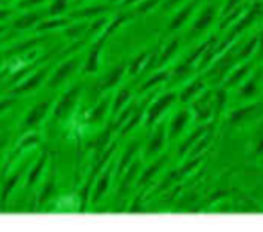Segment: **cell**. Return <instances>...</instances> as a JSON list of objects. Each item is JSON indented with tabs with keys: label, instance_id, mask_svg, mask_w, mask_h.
<instances>
[{
	"label": "cell",
	"instance_id": "obj_1",
	"mask_svg": "<svg viewBox=\"0 0 263 232\" xmlns=\"http://www.w3.org/2000/svg\"><path fill=\"white\" fill-rule=\"evenodd\" d=\"M132 20H136L134 13H119L116 15L105 27H103L101 33L96 36V40L92 42V45L88 47V52L83 60V67H81V72L83 74H96L101 67V54H103V49H105L106 42H108L110 36L117 33L124 24L132 22Z\"/></svg>",
	"mask_w": 263,
	"mask_h": 232
},
{
	"label": "cell",
	"instance_id": "obj_2",
	"mask_svg": "<svg viewBox=\"0 0 263 232\" xmlns=\"http://www.w3.org/2000/svg\"><path fill=\"white\" fill-rule=\"evenodd\" d=\"M177 103V92L175 90H168L162 92V94H155L154 101L148 103L146 106V113H144L143 119V126L144 128H154L155 124L161 121V117L172 108Z\"/></svg>",
	"mask_w": 263,
	"mask_h": 232
},
{
	"label": "cell",
	"instance_id": "obj_3",
	"mask_svg": "<svg viewBox=\"0 0 263 232\" xmlns=\"http://www.w3.org/2000/svg\"><path fill=\"white\" fill-rule=\"evenodd\" d=\"M236 49L238 45L233 44L222 51L215 60L211 62V65L208 67V74H205V80L208 81H213V83H222L223 78L227 76L231 69L236 65Z\"/></svg>",
	"mask_w": 263,
	"mask_h": 232
},
{
	"label": "cell",
	"instance_id": "obj_4",
	"mask_svg": "<svg viewBox=\"0 0 263 232\" xmlns=\"http://www.w3.org/2000/svg\"><path fill=\"white\" fill-rule=\"evenodd\" d=\"M81 92H83V85L81 83H76L72 85L70 88H67L60 99L56 101V105L52 106V119L62 123V121H67L70 115L74 113L76 110L78 103H80V98H81Z\"/></svg>",
	"mask_w": 263,
	"mask_h": 232
},
{
	"label": "cell",
	"instance_id": "obj_5",
	"mask_svg": "<svg viewBox=\"0 0 263 232\" xmlns=\"http://www.w3.org/2000/svg\"><path fill=\"white\" fill-rule=\"evenodd\" d=\"M191 117L195 123H209L213 121V108H215V90H204L200 95L190 103Z\"/></svg>",
	"mask_w": 263,
	"mask_h": 232
},
{
	"label": "cell",
	"instance_id": "obj_6",
	"mask_svg": "<svg viewBox=\"0 0 263 232\" xmlns=\"http://www.w3.org/2000/svg\"><path fill=\"white\" fill-rule=\"evenodd\" d=\"M263 112V103L261 101H251L247 105L240 106V108L233 110L227 115V124L231 128H243L247 124H251L252 121H256Z\"/></svg>",
	"mask_w": 263,
	"mask_h": 232
},
{
	"label": "cell",
	"instance_id": "obj_7",
	"mask_svg": "<svg viewBox=\"0 0 263 232\" xmlns=\"http://www.w3.org/2000/svg\"><path fill=\"white\" fill-rule=\"evenodd\" d=\"M80 65H81V58L78 54H74L72 58H69V60H63V62L52 70L51 78L47 80V87L51 88V90H54V88H60L62 85H65L67 81L78 72Z\"/></svg>",
	"mask_w": 263,
	"mask_h": 232
},
{
	"label": "cell",
	"instance_id": "obj_8",
	"mask_svg": "<svg viewBox=\"0 0 263 232\" xmlns=\"http://www.w3.org/2000/svg\"><path fill=\"white\" fill-rule=\"evenodd\" d=\"M216 16H218V8H216V4H205L204 8L197 13V18L193 20L190 31H187V38H197V36H200V34L208 33L213 24H215Z\"/></svg>",
	"mask_w": 263,
	"mask_h": 232
},
{
	"label": "cell",
	"instance_id": "obj_9",
	"mask_svg": "<svg viewBox=\"0 0 263 232\" xmlns=\"http://www.w3.org/2000/svg\"><path fill=\"white\" fill-rule=\"evenodd\" d=\"M261 85H263V69L258 67V69L249 74L247 80H245L240 87L234 88V90H236L238 99H241V101H254V99H258L259 94H261Z\"/></svg>",
	"mask_w": 263,
	"mask_h": 232
},
{
	"label": "cell",
	"instance_id": "obj_10",
	"mask_svg": "<svg viewBox=\"0 0 263 232\" xmlns=\"http://www.w3.org/2000/svg\"><path fill=\"white\" fill-rule=\"evenodd\" d=\"M166 142H168V130H166V124L159 121L155 124L154 133L150 135V139L146 141L143 149V157L148 160H154L155 157H159L166 148Z\"/></svg>",
	"mask_w": 263,
	"mask_h": 232
},
{
	"label": "cell",
	"instance_id": "obj_11",
	"mask_svg": "<svg viewBox=\"0 0 263 232\" xmlns=\"http://www.w3.org/2000/svg\"><path fill=\"white\" fill-rule=\"evenodd\" d=\"M200 4H202V0H187V2H184V4L177 9V13L173 15V18L170 20L168 33L175 34V33H179L180 29H184V27L187 26V22L191 20V16H193V13L197 11V8Z\"/></svg>",
	"mask_w": 263,
	"mask_h": 232
},
{
	"label": "cell",
	"instance_id": "obj_12",
	"mask_svg": "<svg viewBox=\"0 0 263 232\" xmlns=\"http://www.w3.org/2000/svg\"><path fill=\"white\" fill-rule=\"evenodd\" d=\"M166 162H168V155H166V153H161V155L155 157V159L152 160L150 166H146L144 169H141L139 178H137V184H136L137 191H144L148 185H152V182L155 180V177L164 169Z\"/></svg>",
	"mask_w": 263,
	"mask_h": 232
},
{
	"label": "cell",
	"instance_id": "obj_13",
	"mask_svg": "<svg viewBox=\"0 0 263 232\" xmlns=\"http://www.w3.org/2000/svg\"><path fill=\"white\" fill-rule=\"evenodd\" d=\"M193 121L191 117L190 106H184V108L177 110L172 117H170V123L166 124V130H168V141H175L177 137L186 131V128L190 126V123Z\"/></svg>",
	"mask_w": 263,
	"mask_h": 232
},
{
	"label": "cell",
	"instance_id": "obj_14",
	"mask_svg": "<svg viewBox=\"0 0 263 232\" xmlns=\"http://www.w3.org/2000/svg\"><path fill=\"white\" fill-rule=\"evenodd\" d=\"M112 178H114V166L110 164L108 167H103L101 173L96 177L94 185H92V192H90L92 205L99 203L106 196V192L110 191V185H112Z\"/></svg>",
	"mask_w": 263,
	"mask_h": 232
},
{
	"label": "cell",
	"instance_id": "obj_15",
	"mask_svg": "<svg viewBox=\"0 0 263 232\" xmlns=\"http://www.w3.org/2000/svg\"><path fill=\"white\" fill-rule=\"evenodd\" d=\"M252 67H254V62H252V60L236 63V65L227 72V76L223 78L222 87L227 88V90H234L236 87H240V85L247 80L249 74L252 72Z\"/></svg>",
	"mask_w": 263,
	"mask_h": 232
},
{
	"label": "cell",
	"instance_id": "obj_16",
	"mask_svg": "<svg viewBox=\"0 0 263 232\" xmlns=\"http://www.w3.org/2000/svg\"><path fill=\"white\" fill-rule=\"evenodd\" d=\"M126 65L128 62H119L98 81V92L99 94H105V92L112 90V88L119 87L123 78L126 76Z\"/></svg>",
	"mask_w": 263,
	"mask_h": 232
},
{
	"label": "cell",
	"instance_id": "obj_17",
	"mask_svg": "<svg viewBox=\"0 0 263 232\" xmlns=\"http://www.w3.org/2000/svg\"><path fill=\"white\" fill-rule=\"evenodd\" d=\"M51 106H52V103L49 101V99L36 103V105H34L33 108L26 113V117H24V121H22L24 130H36V128L45 121V117L49 115Z\"/></svg>",
	"mask_w": 263,
	"mask_h": 232
},
{
	"label": "cell",
	"instance_id": "obj_18",
	"mask_svg": "<svg viewBox=\"0 0 263 232\" xmlns=\"http://www.w3.org/2000/svg\"><path fill=\"white\" fill-rule=\"evenodd\" d=\"M205 85H208L205 76H198V78H195V80L191 78V80L186 81V85L177 92V101H179L180 105L187 106L197 95H200L202 92L205 90Z\"/></svg>",
	"mask_w": 263,
	"mask_h": 232
},
{
	"label": "cell",
	"instance_id": "obj_19",
	"mask_svg": "<svg viewBox=\"0 0 263 232\" xmlns=\"http://www.w3.org/2000/svg\"><path fill=\"white\" fill-rule=\"evenodd\" d=\"M139 173H141V160L136 159L130 166L126 167L123 175L119 177V187H117V200L126 196L132 189L136 187L137 184V178H139Z\"/></svg>",
	"mask_w": 263,
	"mask_h": 232
},
{
	"label": "cell",
	"instance_id": "obj_20",
	"mask_svg": "<svg viewBox=\"0 0 263 232\" xmlns=\"http://www.w3.org/2000/svg\"><path fill=\"white\" fill-rule=\"evenodd\" d=\"M49 70H51V69H49V65H44V67H40L38 70H34L29 78L22 80L15 88H13V94H27V92L36 90V88L40 87L45 80H47Z\"/></svg>",
	"mask_w": 263,
	"mask_h": 232
},
{
	"label": "cell",
	"instance_id": "obj_21",
	"mask_svg": "<svg viewBox=\"0 0 263 232\" xmlns=\"http://www.w3.org/2000/svg\"><path fill=\"white\" fill-rule=\"evenodd\" d=\"M110 103H112V99L103 98L101 101L94 106V108L88 110V112L85 113V117H83L85 126H101V124L106 121V117H108V113H110Z\"/></svg>",
	"mask_w": 263,
	"mask_h": 232
},
{
	"label": "cell",
	"instance_id": "obj_22",
	"mask_svg": "<svg viewBox=\"0 0 263 232\" xmlns=\"http://www.w3.org/2000/svg\"><path fill=\"white\" fill-rule=\"evenodd\" d=\"M116 126H114V123L112 121H110L108 124H106L105 128H103L101 131H99L98 135H96L94 139H92L90 142H88L87 144V149L88 151H92L96 155V153H99V151H103V149L106 148V146L110 144V142H112V135L116 133Z\"/></svg>",
	"mask_w": 263,
	"mask_h": 232
},
{
	"label": "cell",
	"instance_id": "obj_23",
	"mask_svg": "<svg viewBox=\"0 0 263 232\" xmlns=\"http://www.w3.org/2000/svg\"><path fill=\"white\" fill-rule=\"evenodd\" d=\"M139 149H141V142L139 141H132L130 144L124 148V151L121 153V157H119V160H117V164L114 166V173L117 175V177H121V175L126 171V167L130 166L134 160H136V157H137V153H139Z\"/></svg>",
	"mask_w": 263,
	"mask_h": 232
},
{
	"label": "cell",
	"instance_id": "obj_24",
	"mask_svg": "<svg viewBox=\"0 0 263 232\" xmlns=\"http://www.w3.org/2000/svg\"><path fill=\"white\" fill-rule=\"evenodd\" d=\"M213 126H215V124L200 123V126L195 128V130L191 131V133L187 135V137L184 139L182 142H180V146H179V157H180V159H184V157L190 155V151H191V148H193V146H195V142H197L198 139H200L202 135L205 133V131L213 130Z\"/></svg>",
	"mask_w": 263,
	"mask_h": 232
},
{
	"label": "cell",
	"instance_id": "obj_25",
	"mask_svg": "<svg viewBox=\"0 0 263 232\" xmlns=\"http://www.w3.org/2000/svg\"><path fill=\"white\" fill-rule=\"evenodd\" d=\"M168 80H170V70L168 69L157 70V72H154L150 78H146V80L139 85V88H137V95H146L148 92L157 90L161 85L168 83Z\"/></svg>",
	"mask_w": 263,
	"mask_h": 232
},
{
	"label": "cell",
	"instance_id": "obj_26",
	"mask_svg": "<svg viewBox=\"0 0 263 232\" xmlns=\"http://www.w3.org/2000/svg\"><path fill=\"white\" fill-rule=\"evenodd\" d=\"M132 99H134V90H132V87L117 88L116 94H114V98H112V103H110V115L116 117L124 106L130 105Z\"/></svg>",
	"mask_w": 263,
	"mask_h": 232
},
{
	"label": "cell",
	"instance_id": "obj_27",
	"mask_svg": "<svg viewBox=\"0 0 263 232\" xmlns=\"http://www.w3.org/2000/svg\"><path fill=\"white\" fill-rule=\"evenodd\" d=\"M47 162H49V153L44 151L38 157L36 162L31 166V169L27 171V180H26L27 187H34V185L42 180V177H44V173H45V167H47Z\"/></svg>",
	"mask_w": 263,
	"mask_h": 232
},
{
	"label": "cell",
	"instance_id": "obj_28",
	"mask_svg": "<svg viewBox=\"0 0 263 232\" xmlns=\"http://www.w3.org/2000/svg\"><path fill=\"white\" fill-rule=\"evenodd\" d=\"M22 175H24L22 169H16L15 173L9 175V177L2 182V187H0V210L6 209V203H8L11 192L16 189V185L20 184V178H22Z\"/></svg>",
	"mask_w": 263,
	"mask_h": 232
},
{
	"label": "cell",
	"instance_id": "obj_29",
	"mask_svg": "<svg viewBox=\"0 0 263 232\" xmlns=\"http://www.w3.org/2000/svg\"><path fill=\"white\" fill-rule=\"evenodd\" d=\"M180 42H182V38H180L179 34H173L172 40H170L168 44H166L162 49H159L157 63H155V67H162V65H166V63L172 62L173 56H175L177 52H179V49H180Z\"/></svg>",
	"mask_w": 263,
	"mask_h": 232
},
{
	"label": "cell",
	"instance_id": "obj_30",
	"mask_svg": "<svg viewBox=\"0 0 263 232\" xmlns=\"http://www.w3.org/2000/svg\"><path fill=\"white\" fill-rule=\"evenodd\" d=\"M47 16V13H40V11H29V13H24L20 15L18 18L13 22V27L16 31H26V29H31V27H36L40 20H44Z\"/></svg>",
	"mask_w": 263,
	"mask_h": 232
},
{
	"label": "cell",
	"instance_id": "obj_31",
	"mask_svg": "<svg viewBox=\"0 0 263 232\" xmlns=\"http://www.w3.org/2000/svg\"><path fill=\"white\" fill-rule=\"evenodd\" d=\"M54 189H56V169H54V166H51L44 178V185H42L40 192H38V203L44 205L45 202H49V198L52 196Z\"/></svg>",
	"mask_w": 263,
	"mask_h": 232
},
{
	"label": "cell",
	"instance_id": "obj_32",
	"mask_svg": "<svg viewBox=\"0 0 263 232\" xmlns=\"http://www.w3.org/2000/svg\"><path fill=\"white\" fill-rule=\"evenodd\" d=\"M150 56H152V51H148L146 49V51L139 52L136 58H132L126 65V76L128 78H139L141 72L144 70V67H146L148 58H150Z\"/></svg>",
	"mask_w": 263,
	"mask_h": 232
},
{
	"label": "cell",
	"instance_id": "obj_33",
	"mask_svg": "<svg viewBox=\"0 0 263 232\" xmlns=\"http://www.w3.org/2000/svg\"><path fill=\"white\" fill-rule=\"evenodd\" d=\"M70 22H72L70 16H47V18L40 20L34 29H36V33H47V31H54L60 29V27L69 26Z\"/></svg>",
	"mask_w": 263,
	"mask_h": 232
},
{
	"label": "cell",
	"instance_id": "obj_34",
	"mask_svg": "<svg viewBox=\"0 0 263 232\" xmlns=\"http://www.w3.org/2000/svg\"><path fill=\"white\" fill-rule=\"evenodd\" d=\"M108 11H110L108 6H90V8L76 9L74 13H69V16L72 20H90V18H98V16L105 15Z\"/></svg>",
	"mask_w": 263,
	"mask_h": 232
},
{
	"label": "cell",
	"instance_id": "obj_35",
	"mask_svg": "<svg viewBox=\"0 0 263 232\" xmlns=\"http://www.w3.org/2000/svg\"><path fill=\"white\" fill-rule=\"evenodd\" d=\"M256 42H258V36H252V38H249V40H245L241 45H238V49H236L238 63L252 60V56H254V52H256Z\"/></svg>",
	"mask_w": 263,
	"mask_h": 232
},
{
	"label": "cell",
	"instance_id": "obj_36",
	"mask_svg": "<svg viewBox=\"0 0 263 232\" xmlns=\"http://www.w3.org/2000/svg\"><path fill=\"white\" fill-rule=\"evenodd\" d=\"M88 26H90V22H88V20H80L78 24L70 22L69 26L63 27V34H65L67 40L74 42V40H78V38H80L81 34L85 33V31L88 29Z\"/></svg>",
	"mask_w": 263,
	"mask_h": 232
},
{
	"label": "cell",
	"instance_id": "obj_37",
	"mask_svg": "<svg viewBox=\"0 0 263 232\" xmlns=\"http://www.w3.org/2000/svg\"><path fill=\"white\" fill-rule=\"evenodd\" d=\"M245 9H247V6L243 4V6H240V8H236V9H233V11L222 15V20H220V24H218V29L222 31V33H226V31L229 29V27L233 26V24L236 22L241 15H243Z\"/></svg>",
	"mask_w": 263,
	"mask_h": 232
},
{
	"label": "cell",
	"instance_id": "obj_38",
	"mask_svg": "<svg viewBox=\"0 0 263 232\" xmlns=\"http://www.w3.org/2000/svg\"><path fill=\"white\" fill-rule=\"evenodd\" d=\"M227 94H229V90L227 88H218V90H215V108H213V119L218 121L220 115L223 113V110H226V105H227Z\"/></svg>",
	"mask_w": 263,
	"mask_h": 232
},
{
	"label": "cell",
	"instance_id": "obj_39",
	"mask_svg": "<svg viewBox=\"0 0 263 232\" xmlns=\"http://www.w3.org/2000/svg\"><path fill=\"white\" fill-rule=\"evenodd\" d=\"M159 4H161V0H141V2H137L136 8L132 9V13H134V16L137 18V16H143V15L152 13Z\"/></svg>",
	"mask_w": 263,
	"mask_h": 232
},
{
	"label": "cell",
	"instance_id": "obj_40",
	"mask_svg": "<svg viewBox=\"0 0 263 232\" xmlns=\"http://www.w3.org/2000/svg\"><path fill=\"white\" fill-rule=\"evenodd\" d=\"M70 6V0H52L47 8V16H63Z\"/></svg>",
	"mask_w": 263,
	"mask_h": 232
},
{
	"label": "cell",
	"instance_id": "obj_41",
	"mask_svg": "<svg viewBox=\"0 0 263 232\" xmlns=\"http://www.w3.org/2000/svg\"><path fill=\"white\" fill-rule=\"evenodd\" d=\"M143 198H144V191H139V195H136V198L132 200L130 205L126 207V212H141V210H144Z\"/></svg>",
	"mask_w": 263,
	"mask_h": 232
},
{
	"label": "cell",
	"instance_id": "obj_42",
	"mask_svg": "<svg viewBox=\"0 0 263 232\" xmlns=\"http://www.w3.org/2000/svg\"><path fill=\"white\" fill-rule=\"evenodd\" d=\"M252 62L254 63H261L263 62V29L258 34V42H256V52L252 56Z\"/></svg>",
	"mask_w": 263,
	"mask_h": 232
},
{
	"label": "cell",
	"instance_id": "obj_43",
	"mask_svg": "<svg viewBox=\"0 0 263 232\" xmlns=\"http://www.w3.org/2000/svg\"><path fill=\"white\" fill-rule=\"evenodd\" d=\"M45 0H18V2H16V8L26 11V9H33V8H36V6H42Z\"/></svg>",
	"mask_w": 263,
	"mask_h": 232
},
{
	"label": "cell",
	"instance_id": "obj_44",
	"mask_svg": "<svg viewBox=\"0 0 263 232\" xmlns=\"http://www.w3.org/2000/svg\"><path fill=\"white\" fill-rule=\"evenodd\" d=\"M245 0H226V4H223V8L220 9V15H226V13L233 11V9L240 8V6H243Z\"/></svg>",
	"mask_w": 263,
	"mask_h": 232
},
{
	"label": "cell",
	"instance_id": "obj_45",
	"mask_svg": "<svg viewBox=\"0 0 263 232\" xmlns=\"http://www.w3.org/2000/svg\"><path fill=\"white\" fill-rule=\"evenodd\" d=\"M184 2H187V0H164L162 2V9L164 11H177L179 6H182Z\"/></svg>",
	"mask_w": 263,
	"mask_h": 232
},
{
	"label": "cell",
	"instance_id": "obj_46",
	"mask_svg": "<svg viewBox=\"0 0 263 232\" xmlns=\"http://www.w3.org/2000/svg\"><path fill=\"white\" fill-rule=\"evenodd\" d=\"M254 155L261 157L263 155V131H259L254 139Z\"/></svg>",
	"mask_w": 263,
	"mask_h": 232
},
{
	"label": "cell",
	"instance_id": "obj_47",
	"mask_svg": "<svg viewBox=\"0 0 263 232\" xmlns=\"http://www.w3.org/2000/svg\"><path fill=\"white\" fill-rule=\"evenodd\" d=\"M15 105V99H0V113H4L6 110H9Z\"/></svg>",
	"mask_w": 263,
	"mask_h": 232
},
{
	"label": "cell",
	"instance_id": "obj_48",
	"mask_svg": "<svg viewBox=\"0 0 263 232\" xmlns=\"http://www.w3.org/2000/svg\"><path fill=\"white\" fill-rule=\"evenodd\" d=\"M9 15H11V11H9V9H0V22L8 18Z\"/></svg>",
	"mask_w": 263,
	"mask_h": 232
},
{
	"label": "cell",
	"instance_id": "obj_49",
	"mask_svg": "<svg viewBox=\"0 0 263 232\" xmlns=\"http://www.w3.org/2000/svg\"><path fill=\"white\" fill-rule=\"evenodd\" d=\"M6 33V27L4 26H0V34H4Z\"/></svg>",
	"mask_w": 263,
	"mask_h": 232
},
{
	"label": "cell",
	"instance_id": "obj_50",
	"mask_svg": "<svg viewBox=\"0 0 263 232\" xmlns=\"http://www.w3.org/2000/svg\"><path fill=\"white\" fill-rule=\"evenodd\" d=\"M78 2H83V0H78Z\"/></svg>",
	"mask_w": 263,
	"mask_h": 232
}]
</instances>
